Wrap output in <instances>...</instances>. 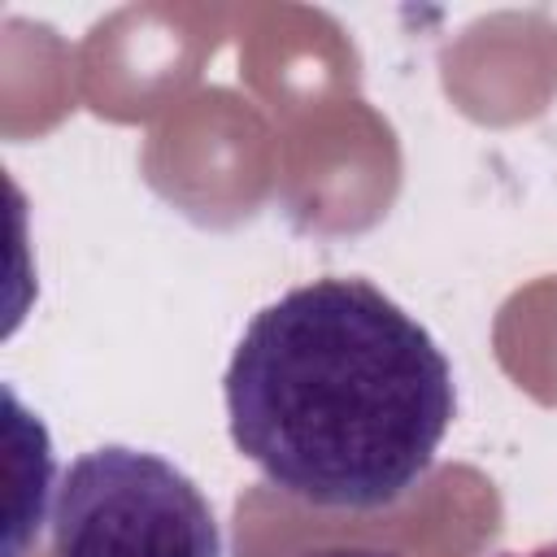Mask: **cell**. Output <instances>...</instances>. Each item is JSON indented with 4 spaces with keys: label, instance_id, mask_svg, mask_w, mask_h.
<instances>
[{
    "label": "cell",
    "instance_id": "1",
    "mask_svg": "<svg viewBox=\"0 0 557 557\" xmlns=\"http://www.w3.org/2000/svg\"><path fill=\"white\" fill-rule=\"evenodd\" d=\"M453 366L366 278H313L252 313L226 366L235 448L318 509H383L431 470Z\"/></svg>",
    "mask_w": 557,
    "mask_h": 557
},
{
    "label": "cell",
    "instance_id": "2",
    "mask_svg": "<svg viewBox=\"0 0 557 557\" xmlns=\"http://www.w3.org/2000/svg\"><path fill=\"white\" fill-rule=\"evenodd\" d=\"M52 557H222L205 492L161 453H83L52 505Z\"/></svg>",
    "mask_w": 557,
    "mask_h": 557
},
{
    "label": "cell",
    "instance_id": "3",
    "mask_svg": "<svg viewBox=\"0 0 557 557\" xmlns=\"http://www.w3.org/2000/svg\"><path fill=\"white\" fill-rule=\"evenodd\" d=\"M300 557H396V553H379V548H326V553H300Z\"/></svg>",
    "mask_w": 557,
    "mask_h": 557
},
{
    "label": "cell",
    "instance_id": "4",
    "mask_svg": "<svg viewBox=\"0 0 557 557\" xmlns=\"http://www.w3.org/2000/svg\"><path fill=\"white\" fill-rule=\"evenodd\" d=\"M500 557H557V540H548V544H540L531 553H500Z\"/></svg>",
    "mask_w": 557,
    "mask_h": 557
}]
</instances>
